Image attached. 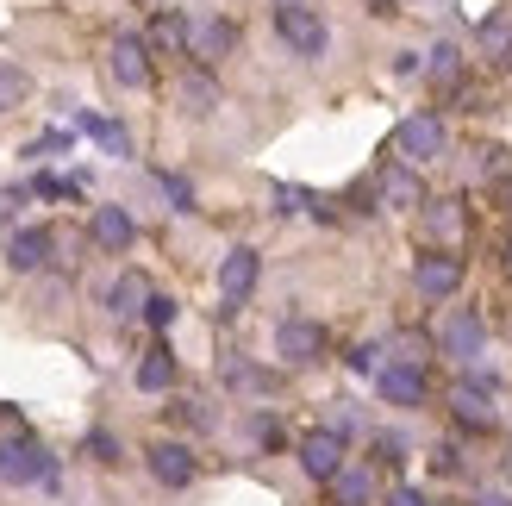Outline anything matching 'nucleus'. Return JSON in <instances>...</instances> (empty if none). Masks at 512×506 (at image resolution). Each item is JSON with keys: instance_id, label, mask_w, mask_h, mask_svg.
I'll use <instances>...</instances> for the list:
<instances>
[{"instance_id": "1", "label": "nucleus", "mask_w": 512, "mask_h": 506, "mask_svg": "<svg viewBox=\"0 0 512 506\" xmlns=\"http://www.w3.org/2000/svg\"><path fill=\"white\" fill-rule=\"evenodd\" d=\"M0 482L7 488H57V463H50V450L38 438H0Z\"/></svg>"}, {"instance_id": "2", "label": "nucleus", "mask_w": 512, "mask_h": 506, "mask_svg": "<svg viewBox=\"0 0 512 506\" xmlns=\"http://www.w3.org/2000/svg\"><path fill=\"white\" fill-rule=\"evenodd\" d=\"M438 350H444L450 363L475 369V363H481V350H488V325H481V313H475V307L444 313V325H438Z\"/></svg>"}, {"instance_id": "3", "label": "nucleus", "mask_w": 512, "mask_h": 506, "mask_svg": "<svg viewBox=\"0 0 512 506\" xmlns=\"http://www.w3.org/2000/svg\"><path fill=\"white\" fill-rule=\"evenodd\" d=\"M275 32H281V44H288L294 57H325V44H331L325 19H319L313 7H300V0H288V7H275Z\"/></svg>"}, {"instance_id": "4", "label": "nucleus", "mask_w": 512, "mask_h": 506, "mask_svg": "<svg viewBox=\"0 0 512 506\" xmlns=\"http://www.w3.org/2000/svg\"><path fill=\"white\" fill-rule=\"evenodd\" d=\"M238 50V25L232 19H219V13H200V19H188V57L207 69V63H219V57H232Z\"/></svg>"}, {"instance_id": "5", "label": "nucleus", "mask_w": 512, "mask_h": 506, "mask_svg": "<svg viewBox=\"0 0 512 506\" xmlns=\"http://www.w3.org/2000/svg\"><path fill=\"white\" fill-rule=\"evenodd\" d=\"M394 150H400L406 163H438V157H444V119H438V113H413V119H400Z\"/></svg>"}, {"instance_id": "6", "label": "nucleus", "mask_w": 512, "mask_h": 506, "mask_svg": "<svg viewBox=\"0 0 512 506\" xmlns=\"http://www.w3.org/2000/svg\"><path fill=\"white\" fill-rule=\"evenodd\" d=\"M275 357L281 363H319L325 357V325L319 319H281L275 325Z\"/></svg>"}, {"instance_id": "7", "label": "nucleus", "mask_w": 512, "mask_h": 506, "mask_svg": "<svg viewBox=\"0 0 512 506\" xmlns=\"http://www.w3.org/2000/svg\"><path fill=\"white\" fill-rule=\"evenodd\" d=\"M413 282L425 300H450L456 288H463V257L456 250H425V257L413 263Z\"/></svg>"}, {"instance_id": "8", "label": "nucleus", "mask_w": 512, "mask_h": 506, "mask_svg": "<svg viewBox=\"0 0 512 506\" xmlns=\"http://www.w3.org/2000/svg\"><path fill=\"white\" fill-rule=\"evenodd\" d=\"M450 413H456V425H463V432H494V425H500V413H494V394L481 388L475 375L450 388Z\"/></svg>"}, {"instance_id": "9", "label": "nucleus", "mask_w": 512, "mask_h": 506, "mask_svg": "<svg viewBox=\"0 0 512 506\" xmlns=\"http://www.w3.org/2000/svg\"><path fill=\"white\" fill-rule=\"evenodd\" d=\"M144 463H150V475H157L163 488H188V482H194V469H200V463H194V450H188L182 438H157V444L144 450Z\"/></svg>"}, {"instance_id": "10", "label": "nucleus", "mask_w": 512, "mask_h": 506, "mask_svg": "<svg viewBox=\"0 0 512 506\" xmlns=\"http://www.w3.org/2000/svg\"><path fill=\"white\" fill-rule=\"evenodd\" d=\"M300 469L313 475V482H331V475L344 469V432H331V425L306 432V438H300Z\"/></svg>"}, {"instance_id": "11", "label": "nucleus", "mask_w": 512, "mask_h": 506, "mask_svg": "<svg viewBox=\"0 0 512 506\" xmlns=\"http://www.w3.org/2000/svg\"><path fill=\"white\" fill-rule=\"evenodd\" d=\"M256 269H263V263H256V250H250V244H238L232 257L219 263V300H225V313H238L244 300H250V288H256Z\"/></svg>"}, {"instance_id": "12", "label": "nucleus", "mask_w": 512, "mask_h": 506, "mask_svg": "<svg viewBox=\"0 0 512 506\" xmlns=\"http://www.w3.org/2000/svg\"><path fill=\"white\" fill-rule=\"evenodd\" d=\"M375 394L388 400V407H425V369H413V363H381L375 369Z\"/></svg>"}, {"instance_id": "13", "label": "nucleus", "mask_w": 512, "mask_h": 506, "mask_svg": "<svg viewBox=\"0 0 512 506\" xmlns=\"http://www.w3.org/2000/svg\"><path fill=\"white\" fill-rule=\"evenodd\" d=\"M107 69H113V82L119 88H150V44L144 38H113L107 44Z\"/></svg>"}, {"instance_id": "14", "label": "nucleus", "mask_w": 512, "mask_h": 506, "mask_svg": "<svg viewBox=\"0 0 512 506\" xmlns=\"http://www.w3.org/2000/svg\"><path fill=\"white\" fill-rule=\"evenodd\" d=\"M50 250H57V232H50V225H25V232L7 238V263H13L19 275H38V269L50 263Z\"/></svg>"}, {"instance_id": "15", "label": "nucleus", "mask_w": 512, "mask_h": 506, "mask_svg": "<svg viewBox=\"0 0 512 506\" xmlns=\"http://www.w3.org/2000/svg\"><path fill=\"white\" fill-rule=\"evenodd\" d=\"M375 194H381V207H400V213H413V207H425V182L406 163H388L381 169V182H375Z\"/></svg>"}, {"instance_id": "16", "label": "nucleus", "mask_w": 512, "mask_h": 506, "mask_svg": "<svg viewBox=\"0 0 512 506\" xmlns=\"http://www.w3.org/2000/svg\"><path fill=\"white\" fill-rule=\"evenodd\" d=\"M150 300H157V294H150V282H144L138 269H125L119 282L107 288V313H113V319H144V313H150Z\"/></svg>"}, {"instance_id": "17", "label": "nucleus", "mask_w": 512, "mask_h": 506, "mask_svg": "<svg viewBox=\"0 0 512 506\" xmlns=\"http://www.w3.org/2000/svg\"><path fill=\"white\" fill-rule=\"evenodd\" d=\"M175 100H182V113H188V119H207V113L219 107V82H213L207 69H188L182 82H175Z\"/></svg>"}, {"instance_id": "18", "label": "nucleus", "mask_w": 512, "mask_h": 506, "mask_svg": "<svg viewBox=\"0 0 512 506\" xmlns=\"http://www.w3.org/2000/svg\"><path fill=\"white\" fill-rule=\"evenodd\" d=\"M94 244L100 250H132V238H138V225H132V213L125 207H94Z\"/></svg>"}, {"instance_id": "19", "label": "nucleus", "mask_w": 512, "mask_h": 506, "mask_svg": "<svg viewBox=\"0 0 512 506\" xmlns=\"http://www.w3.org/2000/svg\"><path fill=\"white\" fill-rule=\"evenodd\" d=\"M138 388H144V394H169V388H175V350H169V344L144 350V363H138Z\"/></svg>"}, {"instance_id": "20", "label": "nucleus", "mask_w": 512, "mask_h": 506, "mask_svg": "<svg viewBox=\"0 0 512 506\" xmlns=\"http://www.w3.org/2000/svg\"><path fill=\"white\" fill-rule=\"evenodd\" d=\"M331 500H338V506H369L375 500V469H338V475H331Z\"/></svg>"}, {"instance_id": "21", "label": "nucleus", "mask_w": 512, "mask_h": 506, "mask_svg": "<svg viewBox=\"0 0 512 506\" xmlns=\"http://www.w3.org/2000/svg\"><path fill=\"white\" fill-rule=\"evenodd\" d=\"M425 75H431V88H456V94H463V50L438 44V50H431V63H425Z\"/></svg>"}, {"instance_id": "22", "label": "nucleus", "mask_w": 512, "mask_h": 506, "mask_svg": "<svg viewBox=\"0 0 512 506\" xmlns=\"http://www.w3.org/2000/svg\"><path fill=\"white\" fill-rule=\"evenodd\" d=\"M225 388L269 394V388H275V375H269V369H256V363H244V357H225Z\"/></svg>"}, {"instance_id": "23", "label": "nucleus", "mask_w": 512, "mask_h": 506, "mask_svg": "<svg viewBox=\"0 0 512 506\" xmlns=\"http://www.w3.org/2000/svg\"><path fill=\"white\" fill-rule=\"evenodd\" d=\"M150 50H188V19L182 13H157V25H150Z\"/></svg>"}, {"instance_id": "24", "label": "nucleus", "mask_w": 512, "mask_h": 506, "mask_svg": "<svg viewBox=\"0 0 512 506\" xmlns=\"http://www.w3.org/2000/svg\"><path fill=\"white\" fill-rule=\"evenodd\" d=\"M25 94H32V75H25L19 63H7V57H0V113H13Z\"/></svg>"}, {"instance_id": "25", "label": "nucleus", "mask_w": 512, "mask_h": 506, "mask_svg": "<svg viewBox=\"0 0 512 506\" xmlns=\"http://www.w3.org/2000/svg\"><path fill=\"white\" fill-rule=\"evenodd\" d=\"M481 57H488V63H512V25H500V19H488V25H481Z\"/></svg>"}, {"instance_id": "26", "label": "nucleus", "mask_w": 512, "mask_h": 506, "mask_svg": "<svg viewBox=\"0 0 512 506\" xmlns=\"http://www.w3.org/2000/svg\"><path fill=\"white\" fill-rule=\"evenodd\" d=\"M431 238H444V250L450 238H463V207L456 200H431Z\"/></svg>"}, {"instance_id": "27", "label": "nucleus", "mask_w": 512, "mask_h": 506, "mask_svg": "<svg viewBox=\"0 0 512 506\" xmlns=\"http://www.w3.org/2000/svg\"><path fill=\"white\" fill-rule=\"evenodd\" d=\"M82 132L88 138H100L113 150V157H125V150H132V138H125V125H113V119H94V113H82Z\"/></svg>"}, {"instance_id": "28", "label": "nucleus", "mask_w": 512, "mask_h": 506, "mask_svg": "<svg viewBox=\"0 0 512 506\" xmlns=\"http://www.w3.org/2000/svg\"><path fill=\"white\" fill-rule=\"evenodd\" d=\"M475 157H481V175H488V182H512V150H500V144H481Z\"/></svg>"}, {"instance_id": "29", "label": "nucleus", "mask_w": 512, "mask_h": 506, "mask_svg": "<svg viewBox=\"0 0 512 506\" xmlns=\"http://www.w3.org/2000/svg\"><path fill=\"white\" fill-rule=\"evenodd\" d=\"M250 438L263 444V450H281V438H288V432H281V419H275V413H256V419H250Z\"/></svg>"}, {"instance_id": "30", "label": "nucleus", "mask_w": 512, "mask_h": 506, "mask_svg": "<svg viewBox=\"0 0 512 506\" xmlns=\"http://www.w3.org/2000/svg\"><path fill=\"white\" fill-rule=\"evenodd\" d=\"M157 182H163V194L175 200V213H194V188L182 182V175H157Z\"/></svg>"}, {"instance_id": "31", "label": "nucleus", "mask_w": 512, "mask_h": 506, "mask_svg": "<svg viewBox=\"0 0 512 506\" xmlns=\"http://www.w3.org/2000/svg\"><path fill=\"white\" fill-rule=\"evenodd\" d=\"M394 363H413V369H425V338H394Z\"/></svg>"}, {"instance_id": "32", "label": "nucleus", "mask_w": 512, "mask_h": 506, "mask_svg": "<svg viewBox=\"0 0 512 506\" xmlns=\"http://www.w3.org/2000/svg\"><path fill=\"white\" fill-rule=\"evenodd\" d=\"M150 325H157V332H169V325H175V300L169 294H157V300H150V313H144Z\"/></svg>"}, {"instance_id": "33", "label": "nucleus", "mask_w": 512, "mask_h": 506, "mask_svg": "<svg viewBox=\"0 0 512 506\" xmlns=\"http://www.w3.org/2000/svg\"><path fill=\"white\" fill-rule=\"evenodd\" d=\"M431 469H438V475H463V457H456V444H438V450H431Z\"/></svg>"}, {"instance_id": "34", "label": "nucleus", "mask_w": 512, "mask_h": 506, "mask_svg": "<svg viewBox=\"0 0 512 506\" xmlns=\"http://www.w3.org/2000/svg\"><path fill=\"white\" fill-rule=\"evenodd\" d=\"M32 188H38L44 200H69V194H75V182H63V175H38Z\"/></svg>"}, {"instance_id": "35", "label": "nucleus", "mask_w": 512, "mask_h": 506, "mask_svg": "<svg viewBox=\"0 0 512 506\" xmlns=\"http://www.w3.org/2000/svg\"><path fill=\"white\" fill-rule=\"evenodd\" d=\"M88 450H94V463H119V444H113L107 432H94V438H88Z\"/></svg>"}, {"instance_id": "36", "label": "nucleus", "mask_w": 512, "mask_h": 506, "mask_svg": "<svg viewBox=\"0 0 512 506\" xmlns=\"http://www.w3.org/2000/svg\"><path fill=\"white\" fill-rule=\"evenodd\" d=\"M175 419H182V425H194V432L207 425V413H200V400H175Z\"/></svg>"}, {"instance_id": "37", "label": "nucleus", "mask_w": 512, "mask_h": 506, "mask_svg": "<svg viewBox=\"0 0 512 506\" xmlns=\"http://www.w3.org/2000/svg\"><path fill=\"white\" fill-rule=\"evenodd\" d=\"M300 207H306L300 188H275V213H300Z\"/></svg>"}, {"instance_id": "38", "label": "nucleus", "mask_w": 512, "mask_h": 506, "mask_svg": "<svg viewBox=\"0 0 512 506\" xmlns=\"http://www.w3.org/2000/svg\"><path fill=\"white\" fill-rule=\"evenodd\" d=\"M388 506H425V494H419V488H394Z\"/></svg>"}, {"instance_id": "39", "label": "nucleus", "mask_w": 512, "mask_h": 506, "mask_svg": "<svg viewBox=\"0 0 512 506\" xmlns=\"http://www.w3.org/2000/svg\"><path fill=\"white\" fill-rule=\"evenodd\" d=\"M375 457L381 463H400V438H375Z\"/></svg>"}, {"instance_id": "40", "label": "nucleus", "mask_w": 512, "mask_h": 506, "mask_svg": "<svg viewBox=\"0 0 512 506\" xmlns=\"http://www.w3.org/2000/svg\"><path fill=\"white\" fill-rule=\"evenodd\" d=\"M475 506H512V494H506V488H481V500H475Z\"/></svg>"}, {"instance_id": "41", "label": "nucleus", "mask_w": 512, "mask_h": 506, "mask_svg": "<svg viewBox=\"0 0 512 506\" xmlns=\"http://www.w3.org/2000/svg\"><path fill=\"white\" fill-rule=\"evenodd\" d=\"M369 13H400V0H369Z\"/></svg>"}, {"instance_id": "42", "label": "nucleus", "mask_w": 512, "mask_h": 506, "mask_svg": "<svg viewBox=\"0 0 512 506\" xmlns=\"http://www.w3.org/2000/svg\"><path fill=\"white\" fill-rule=\"evenodd\" d=\"M506 275H512V244H506Z\"/></svg>"}, {"instance_id": "43", "label": "nucleus", "mask_w": 512, "mask_h": 506, "mask_svg": "<svg viewBox=\"0 0 512 506\" xmlns=\"http://www.w3.org/2000/svg\"><path fill=\"white\" fill-rule=\"evenodd\" d=\"M275 7H288V0H275Z\"/></svg>"}, {"instance_id": "44", "label": "nucleus", "mask_w": 512, "mask_h": 506, "mask_svg": "<svg viewBox=\"0 0 512 506\" xmlns=\"http://www.w3.org/2000/svg\"><path fill=\"white\" fill-rule=\"evenodd\" d=\"M0 207H7V200H0Z\"/></svg>"}, {"instance_id": "45", "label": "nucleus", "mask_w": 512, "mask_h": 506, "mask_svg": "<svg viewBox=\"0 0 512 506\" xmlns=\"http://www.w3.org/2000/svg\"><path fill=\"white\" fill-rule=\"evenodd\" d=\"M506 188H512V182H506Z\"/></svg>"}]
</instances>
